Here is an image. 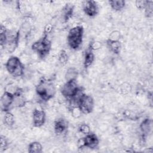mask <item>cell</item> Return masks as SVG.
<instances>
[{
    "instance_id": "obj_19",
    "label": "cell",
    "mask_w": 153,
    "mask_h": 153,
    "mask_svg": "<svg viewBox=\"0 0 153 153\" xmlns=\"http://www.w3.org/2000/svg\"><path fill=\"white\" fill-rule=\"evenodd\" d=\"M78 76V71L75 68H69L65 74V78L66 81L76 80V78Z\"/></svg>"
},
{
    "instance_id": "obj_23",
    "label": "cell",
    "mask_w": 153,
    "mask_h": 153,
    "mask_svg": "<svg viewBox=\"0 0 153 153\" xmlns=\"http://www.w3.org/2000/svg\"><path fill=\"white\" fill-rule=\"evenodd\" d=\"M152 3L153 2L150 1L148 5L145 9V13L146 17H151L152 16Z\"/></svg>"
},
{
    "instance_id": "obj_1",
    "label": "cell",
    "mask_w": 153,
    "mask_h": 153,
    "mask_svg": "<svg viewBox=\"0 0 153 153\" xmlns=\"http://www.w3.org/2000/svg\"><path fill=\"white\" fill-rule=\"evenodd\" d=\"M36 94L44 101L53 98L56 93V88L52 81L44 78L40 80L35 88Z\"/></svg>"
},
{
    "instance_id": "obj_9",
    "label": "cell",
    "mask_w": 153,
    "mask_h": 153,
    "mask_svg": "<svg viewBox=\"0 0 153 153\" xmlns=\"http://www.w3.org/2000/svg\"><path fill=\"white\" fill-rule=\"evenodd\" d=\"M33 124L35 127L42 126L45 121V113L42 109H35L32 114Z\"/></svg>"
},
{
    "instance_id": "obj_25",
    "label": "cell",
    "mask_w": 153,
    "mask_h": 153,
    "mask_svg": "<svg viewBox=\"0 0 153 153\" xmlns=\"http://www.w3.org/2000/svg\"><path fill=\"white\" fill-rule=\"evenodd\" d=\"M0 143H1L0 151L2 152L3 151H4L7 148V147L8 146V142H7V139L5 138V136H1V137H0Z\"/></svg>"
},
{
    "instance_id": "obj_16",
    "label": "cell",
    "mask_w": 153,
    "mask_h": 153,
    "mask_svg": "<svg viewBox=\"0 0 153 153\" xmlns=\"http://www.w3.org/2000/svg\"><path fill=\"white\" fill-rule=\"evenodd\" d=\"M67 129V124L66 121L62 119H59L54 123V131L56 134H62Z\"/></svg>"
},
{
    "instance_id": "obj_15",
    "label": "cell",
    "mask_w": 153,
    "mask_h": 153,
    "mask_svg": "<svg viewBox=\"0 0 153 153\" xmlns=\"http://www.w3.org/2000/svg\"><path fill=\"white\" fill-rule=\"evenodd\" d=\"M107 45L109 50L114 53L117 54L120 52L121 45L119 40H112L109 39L107 41Z\"/></svg>"
},
{
    "instance_id": "obj_12",
    "label": "cell",
    "mask_w": 153,
    "mask_h": 153,
    "mask_svg": "<svg viewBox=\"0 0 153 153\" xmlns=\"http://www.w3.org/2000/svg\"><path fill=\"white\" fill-rule=\"evenodd\" d=\"M74 6L71 4H67L63 7L62 11V16L65 22H67L72 16Z\"/></svg>"
},
{
    "instance_id": "obj_6",
    "label": "cell",
    "mask_w": 153,
    "mask_h": 153,
    "mask_svg": "<svg viewBox=\"0 0 153 153\" xmlns=\"http://www.w3.org/2000/svg\"><path fill=\"white\" fill-rule=\"evenodd\" d=\"M80 88L78 87L76 80L66 81L62 87L60 92L62 96L67 99H72L79 92Z\"/></svg>"
},
{
    "instance_id": "obj_10",
    "label": "cell",
    "mask_w": 153,
    "mask_h": 153,
    "mask_svg": "<svg viewBox=\"0 0 153 153\" xmlns=\"http://www.w3.org/2000/svg\"><path fill=\"white\" fill-rule=\"evenodd\" d=\"M82 6L85 14L89 17H94L98 12L97 3L94 1H85Z\"/></svg>"
},
{
    "instance_id": "obj_2",
    "label": "cell",
    "mask_w": 153,
    "mask_h": 153,
    "mask_svg": "<svg viewBox=\"0 0 153 153\" xmlns=\"http://www.w3.org/2000/svg\"><path fill=\"white\" fill-rule=\"evenodd\" d=\"M84 29L82 26H76L71 29L68 35V43L73 50L78 49L82 44Z\"/></svg>"
},
{
    "instance_id": "obj_26",
    "label": "cell",
    "mask_w": 153,
    "mask_h": 153,
    "mask_svg": "<svg viewBox=\"0 0 153 153\" xmlns=\"http://www.w3.org/2000/svg\"><path fill=\"white\" fill-rule=\"evenodd\" d=\"M53 29V26L51 24H48L45 26L44 28V33L45 35H47L48 33H50Z\"/></svg>"
},
{
    "instance_id": "obj_11",
    "label": "cell",
    "mask_w": 153,
    "mask_h": 153,
    "mask_svg": "<svg viewBox=\"0 0 153 153\" xmlns=\"http://www.w3.org/2000/svg\"><path fill=\"white\" fill-rule=\"evenodd\" d=\"M84 140L85 143V147L90 149L96 148L99 145V142L97 136L95 134L91 133L87 134L84 137Z\"/></svg>"
},
{
    "instance_id": "obj_13",
    "label": "cell",
    "mask_w": 153,
    "mask_h": 153,
    "mask_svg": "<svg viewBox=\"0 0 153 153\" xmlns=\"http://www.w3.org/2000/svg\"><path fill=\"white\" fill-rule=\"evenodd\" d=\"M94 60V56L93 53V50L89 46L85 50L84 57V66L85 68L89 67L93 62Z\"/></svg>"
},
{
    "instance_id": "obj_7",
    "label": "cell",
    "mask_w": 153,
    "mask_h": 153,
    "mask_svg": "<svg viewBox=\"0 0 153 153\" xmlns=\"http://www.w3.org/2000/svg\"><path fill=\"white\" fill-rule=\"evenodd\" d=\"M19 38V32L15 31H6V41L4 47L10 52H13L16 48Z\"/></svg>"
},
{
    "instance_id": "obj_8",
    "label": "cell",
    "mask_w": 153,
    "mask_h": 153,
    "mask_svg": "<svg viewBox=\"0 0 153 153\" xmlns=\"http://www.w3.org/2000/svg\"><path fill=\"white\" fill-rule=\"evenodd\" d=\"M14 100V94L8 91H5L1 98L2 110L4 111H8L10 106L13 104Z\"/></svg>"
},
{
    "instance_id": "obj_24",
    "label": "cell",
    "mask_w": 153,
    "mask_h": 153,
    "mask_svg": "<svg viewBox=\"0 0 153 153\" xmlns=\"http://www.w3.org/2000/svg\"><path fill=\"white\" fill-rule=\"evenodd\" d=\"M79 131L84 134H89L90 132V127L87 125V124H81L79 127Z\"/></svg>"
},
{
    "instance_id": "obj_5",
    "label": "cell",
    "mask_w": 153,
    "mask_h": 153,
    "mask_svg": "<svg viewBox=\"0 0 153 153\" xmlns=\"http://www.w3.org/2000/svg\"><path fill=\"white\" fill-rule=\"evenodd\" d=\"M76 106L84 114L91 113L94 108V100L91 96L83 93L78 99Z\"/></svg>"
},
{
    "instance_id": "obj_20",
    "label": "cell",
    "mask_w": 153,
    "mask_h": 153,
    "mask_svg": "<svg viewBox=\"0 0 153 153\" xmlns=\"http://www.w3.org/2000/svg\"><path fill=\"white\" fill-rule=\"evenodd\" d=\"M4 120L5 124L8 126L11 127L14 123V117L13 114L8 111H5V115L4 117Z\"/></svg>"
},
{
    "instance_id": "obj_21",
    "label": "cell",
    "mask_w": 153,
    "mask_h": 153,
    "mask_svg": "<svg viewBox=\"0 0 153 153\" xmlns=\"http://www.w3.org/2000/svg\"><path fill=\"white\" fill-rule=\"evenodd\" d=\"M68 60V56L66 53V51L64 50H62L60 51L59 53V62L64 65H65Z\"/></svg>"
},
{
    "instance_id": "obj_18",
    "label": "cell",
    "mask_w": 153,
    "mask_h": 153,
    "mask_svg": "<svg viewBox=\"0 0 153 153\" xmlns=\"http://www.w3.org/2000/svg\"><path fill=\"white\" fill-rule=\"evenodd\" d=\"M42 151V146L38 142H33L29 145L28 152L30 153H39Z\"/></svg>"
},
{
    "instance_id": "obj_3",
    "label": "cell",
    "mask_w": 153,
    "mask_h": 153,
    "mask_svg": "<svg viewBox=\"0 0 153 153\" xmlns=\"http://www.w3.org/2000/svg\"><path fill=\"white\" fill-rule=\"evenodd\" d=\"M5 68L8 73L14 77L21 76L23 74L24 66L19 58L11 56L6 62Z\"/></svg>"
},
{
    "instance_id": "obj_14",
    "label": "cell",
    "mask_w": 153,
    "mask_h": 153,
    "mask_svg": "<svg viewBox=\"0 0 153 153\" xmlns=\"http://www.w3.org/2000/svg\"><path fill=\"white\" fill-rule=\"evenodd\" d=\"M152 128V121L149 118L145 119L140 125V129L141 130L143 137H146L151 131Z\"/></svg>"
},
{
    "instance_id": "obj_22",
    "label": "cell",
    "mask_w": 153,
    "mask_h": 153,
    "mask_svg": "<svg viewBox=\"0 0 153 153\" xmlns=\"http://www.w3.org/2000/svg\"><path fill=\"white\" fill-rule=\"evenodd\" d=\"M150 1H146V0H142V1H136L135 2L136 7L139 10H145V8L148 5Z\"/></svg>"
},
{
    "instance_id": "obj_4",
    "label": "cell",
    "mask_w": 153,
    "mask_h": 153,
    "mask_svg": "<svg viewBox=\"0 0 153 153\" xmlns=\"http://www.w3.org/2000/svg\"><path fill=\"white\" fill-rule=\"evenodd\" d=\"M51 43L47 35H44L42 38L35 42L32 45V49L37 53L40 57H45L51 50Z\"/></svg>"
},
{
    "instance_id": "obj_17",
    "label": "cell",
    "mask_w": 153,
    "mask_h": 153,
    "mask_svg": "<svg viewBox=\"0 0 153 153\" xmlns=\"http://www.w3.org/2000/svg\"><path fill=\"white\" fill-rule=\"evenodd\" d=\"M109 3L111 8L115 11H120L126 5V2L124 0H111Z\"/></svg>"
}]
</instances>
